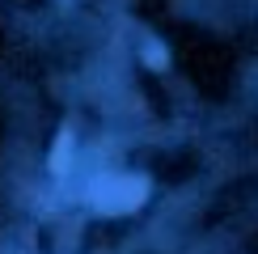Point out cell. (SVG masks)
<instances>
[{
	"label": "cell",
	"instance_id": "obj_1",
	"mask_svg": "<svg viewBox=\"0 0 258 254\" xmlns=\"http://www.w3.org/2000/svg\"><path fill=\"white\" fill-rule=\"evenodd\" d=\"M148 195V182L136 174H119V178H106V182L98 186V208L110 212V216H119V212H132L144 204Z\"/></svg>",
	"mask_w": 258,
	"mask_h": 254
},
{
	"label": "cell",
	"instance_id": "obj_2",
	"mask_svg": "<svg viewBox=\"0 0 258 254\" xmlns=\"http://www.w3.org/2000/svg\"><path fill=\"white\" fill-rule=\"evenodd\" d=\"M68 153H72V136L63 132L59 140H55V157H51V165H55V169H63V165H68Z\"/></svg>",
	"mask_w": 258,
	"mask_h": 254
},
{
	"label": "cell",
	"instance_id": "obj_3",
	"mask_svg": "<svg viewBox=\"0 0 258 254\" xmlns=\"http://www.w3.org/2000/svg\"><path fill=\"white\" fill-rule=\"evenodd\" d=\"M148 64H153V68H161V64H165V55H161L157 47H148Z\"/></svg>",
	"mask_w": 258,
	"mask_h": 254
}]
</instances>
